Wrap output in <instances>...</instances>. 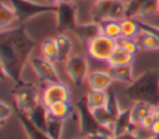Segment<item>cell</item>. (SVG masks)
I'll list each match as a JSON object with an SVG mask.
<instances>
[{"mask_svg":"<svg viewBox=\"0 0 159 139\" xmlns=\"http://www.w3.org/2000/svg\"><path fill=\"white\" fill-rule=\"evenodd\" d=\"M35 48L34 38L27 34L24 25L0 32V66L2 74L12 81L14 86L22 82V71L30 61Z\"/></svg>","mask_w":159,"mask_h":139,"instance_id":"obj_1","label":"cell"},{"mask_svg":"<svg viewBox=\"0 0 159 139\" xmlns=\"http://www.w3.org/2000/svg\"><path fill=\"white\" fill-rule=\"evenodd\" d=\"M125 97L134 102H145L150 107L159 105V70L152 68L144 71L127 86Z\"/></svg>","mask_w":159,"mask_h":139,"instance_id":"obj_2","label":"cell"},{"mask_svg":"<svg viewBox=\"0 0 159 139\" xmlns=\"http://www.w3.org/2000/svg\"><path fill=\"white\" fill-rule=\"evenodd\" d=\"M16 12V20L20 25L34 19L36 16L43 15L46 12H56L57 4H41L34 0H9Z\"/></svg>","mask_w":159,"mask_h":139,"instance_id":"obj_3","label":"cell"},{"mask_svg":"<svg viewBox=\"0 0 159 139\" xmlns=\"http://www.w3.org/2000/svg\"><path fill=\"white\" fill-rule=\"evenodd\" d=\"M14 96V105L15 109L29 114L40 104L37 88L29 82H21L20 84H15L12 88Z\"/></svg>","mask_w":159,"mask_h":139,"instance_id":"obj_4","label":"cell"},{"mask_svg":"<svg viewBox=\"0 0 159 139\" xmlns=\"http://www.w3.org/2000/svg\"><path fill=\"white\" fill-rule=\"evenodd\" d=\"M76 109H77V114H78L80 132H81V134H82L83 138L86 135H88V134H92V133H96V132H99V130H103L104 129L94 119V115L92 113V109L89 108V105L87 103L86 96L82 97L76 103Z\"/></svg>","mask_w":159,"mask_h":139,"instance_id":"obj_5","label":"cell"},{"mask_svg":"<svg viewBox=\"0 0 159 139\" xmlns=\"http://www.w3.org/2000/svg\"><path fill=\"white\" fill-rule=\"evenodd\" d=\"M117 47V40L106 35H99L87 45V52L96 61L107 62Z\"/></svg>","mask_w":159,"mask_h":139,"instance_id":"obj_6","label":"cell"},{"mask_svg":"<svg viewBox=\"0 0 159 139\" xmlns=\"http://www.w3.org/2000/svg\"><path fill=\"white\" fill-rule=\"evenodd\" d=\"M56 27L58 31H73L77 26V7L73 2L66 1L57 4Z\"/></svg>","mask_w":159,"mask_h":139,"instance_id":"obj_7","label":"cell"},{"mask_svg":"<svg viewBox=\"0 0 159 139\" xmlns=\"http://www.w3.org/2000/svg\"><path fill=\"white\" fill-rule=\"evenodd\" d=\"M66 65V72L75 86H81L89 74L88 71V61L86 57L81 55H72Z\"/></svg>","mask_w":159,"mask_h":139,"instance_id":"obj_8","label":"cell"},{"mask_svg":"<svg viewBox=\"0 0 159 139\" xmlns=\"http://www.w3.org/2000/svg\"><path fill=\"white\" fill-rule=\"evenodd\" d=\"M30 66L34 71V73L43 82H46L47 84L50 83H55V82H60V74L56 70V67L53 66V62L48 61L45 57H32L30 58Z\"/></svg>","mask_w":159,"mask_h":139,"instance_id":"obj_9","label":"cell"},{"mask_svg":"<svg viewBox=\"0 0 159 139\" xmlns=\"http://www.w3.org/2000/svg\"><path fill=\"white\" fill-rule=\"evenodd\" d=\"M71 99V92L66 83L62 81L50 83L46 86V88L42 92V104L48 108L50 105L57 103V102H67Z\"/></svg>","mask_w":159,"mask_h":139,"instance_id":"obj_10","label":"cell"},{"mask_svg":"<svg viewBox=\"0 0 159 139\" xmlns=\"http://www.w3.org/2000/svg\"><path fill=\"white\" fill-rule=\"evenodd\" d=\"M75 34V36L82 42V43H89L93 38H96L97 36L102 35V30L99 24L94 22V21H88V22H83V24H77V26L73 29L72 31Z\"/></svg>","mask_w":159,"mask_h":139,"instance_id":"obj_11","label":"cell"},{"mask_svg":"<svg viewBox=\"0 0 159 139\" xmlns=\"http://www.w3.org/2000/svg\"><path fill=\"white\" fill-rule=\"evenodd\" d=\"M112 82L113 78L107 71H92L87 77V84L93 91H107Z\"/></svg>","mask_w":159,"mask_h":139,"instance_id":"obj_12","label":"cell"},{"mask_svg":"<svg viewBox=\"0 0 159 139\" xmlns=\"http://www.w3.org/2000/svg\"><path fill=\"white\" fill-rule=\"evenodd\" d=\"M16 117H17V119H19V122H20V124H21L27 139H51L45 130L39 129L30 120L27 114H25V113H22V112L16 109Z\"/></svg>","mask_w":159,"mask_h":139,"instance_id":"obj_13","label":"cell"},{"mask_svg":"<svg viewBox=\"0 0 159 139\" xmlns=\"http://www.w3.org/2000/svg\"><path fill=\"white\" fill-rule=\"evenodd\" d=\"M135 128V125H133L132 119H130V109H123L120 110V113L118 114V117L114 120L113 128H112V134L114 135H119L127 132H133Z\"/></svg>","mask_w":159,"mask_h":139,"instance_id":"obj_14","label":"cell"},{"mask_svg":"<svg viewBox=\"0 0 159 139\" xmlns=\"http://www.w3.org/2000/svg\"><path fill=\"white\" fill-rule=\"evenodd\" d=\"M108 72H109V74L112 76L113 81L122 82V83H125V84H130V83L134 81L132 63H130V65H122V66H113V67H109Z\"/></svg>","mask_w":159,"mask_h":139,"instance_id":"obj_15","label":"cell"},{"mask_svg":"<svg viewBox=\"0 0 159 139\" xmlns=\"http://www.w3.org/2000/svg\"><path fill=\"white\" fill-rule=\"evenodd\" d=\"M56 42H57V62H62L66 63L68 61V58L72 56V50H73V43L72 40L67 36V35H58L56 37Z\"/></svg>","mask_w":159,"mask_h":139,"instance_id":"obj_16","label":"cell"},{"mask_svg":"<svg viewBox=\"0 0 159 139\" xmlns=\"http://www.w3.org/2000/svg\"><path fill=\"white\" fill-rule=\"evenodd\" d=\"M113 0H96L91 9V19L92 21L101 24L103 20L109 19V10Z\"/></svg>","mask_w":159,"mask_h":139,"instance_id":"obj_17","label":"cell"},{"mask_svg":"<svg viewBox=\"0 0 159 139\" xmlns=\"http://www.w3.org/2000/svg\"><path fill=\"white\" fill-rule=\"evenodd\" d=\"M134 60V55L129 53L128 51H125L123 47L118 46L116 47V50L113 51V53L111 55L109 60L107 61L109 67L113 66H122V65H130Z\"/></svg>","mask_w":159,"mask_h":139,"instance_id":"obj_18","label":"cell"},{"mask_svg":"<svg viewBox=\"0 0 159 139\" xmlns=\"http://www.w3.org/2000/svg\"><path fill=\"white\" fill-rule=\"evenodd\" d=\"M47 112H48V115L62 119V120L66 122L72 115L73 109H72V105H71L70 101H67V102H57V103L50 105L47 108Z\"/></svg>","mask_w":159,"mask_h":139,"instance_id":"obj_19","label":"cell"},{"mask_svg":"<svg viewBox=\"0 0 159 139\" xmlns=\"http://www.w3.org/2000/svg\"><path fill=\"white\" fill-rule=\"evenodd\" d=\"M29 118L30 120L41 130H45L46 132V124H47V118H48V112H47V108L40 103L34 110H31L29 114Z\"/></svg>","mask_w":159,"mask_h":139,"instance_id":"obj_20","label":"cell"},{"mask_svg":"<svg viewBox=\"0 0 159 139\" xmlns=\"http://www.w3.org/2000/svg\"><path fill=\"white\" fill-rule=\"evenodd\" d=\"M92 113H93L94 119L97 120V123H98L102 128H104V129H107V130H109V132L112 133V128H113V124H114L116 118L106 109V107L94 108V109H92ZM112 135H113V134H112Z\"/></svg>","mask_w":159,"mask_h":139,"instance_id":"obj_21","label":"cell"},{"mask_svg":"<svg viewBox=\"0 0 159 139\" xmlns=\"http://www.w3.org/2000/svg\"><path fill=\"white\" fill-rule=\"evenodd\" d=\"M150 110H153V107H150L148 103L140 102V101L134 102L133 107L130 108V119H132L133 125H135V127L140 125L142 119H143Z\"/></svg>","mask_w":159,"mask_h":139,"instance_id":"obj_22","label":"cell"},{"mask_svg":"<svg viewBox=\"0 0 159 139\" xmlns=\"http://www.w3.org/2000/svg\"><path fill=\"white\" fill-rule=\"evenodd\" d=\"M135 38L138 41L139 50H143V51H158L159 50V40L152 34L140 31Z\"/></svg>","mask_w":159,"mask_h":139,"instance_id":"obj_23","label":"cell"},{"mask_svg":"<svg viewBox=\"0 0 159 139\" xmlns=\"http://www.w3.org/2000/svg\"><path fill=\"white\" fill-rule=\"evenodd\" d=\"M101 30H102V35H106L111 38L118 40L122 36V31H120V22L113 19H106L103 20L101 24Z\"/></svg>","mask_w":159,"mask_h":139,"instance_id":"obj_24","label":"cell"},{"mask_svg":"<svg viewBox=\"0 0 159 139\" xmlns=\"http://www.w3.org/2000/svg\"><path fill=\"white\" fill-rule=\"evenodd\" d=\"M119 22H120L122 37H125V38H135L139 35V32L142 31L135 19L124 17Z\"/></svg>","mask_w":159,"mask_h":139,"instance_id":"obj_25","label":"cell"},{"mask_svg":"<svg viewBox=\"0 0 159 139\" xmlns=\"http://www.w3.org/2000/svg\"><path fill=\"white\" fill-rule=\"evenodd\" d=\"M16 20V12L11 4L1 2L0 4V29L6 30L14 21Z\"/></svg>","mask_w":159,"mask_h":139,"instance_id":"obj_26","label":"cell"},{"mask_svg":"<svg viewBox=\"0 0 159 139\" xmlns=\"http://www.w3.org/2000/svg\"><path fill=\"white\" fill-rule=\"evenodd\" d=\"M40 50H41L42 57L47 58V60L51 61V62L57 61L58 51H57V42H56V38H52V37L45 38V40L41 42V45H40Z\"/></svg>","mask_w":159,"mask_h":139,"instance_id":"obj_27","label":"cell"},{"mask_svg":"<svg viewBox=\"0 0 159 139\" xmlns=\"http://www.w3.org/2000/svg\"><path fill=\"white\" fill-rule=\"evenodd\" d=\"M63 125H65V120L48 115L46 124V133L51 139H61Z\"/></svg>","mask_w":159,"mask_h":139,"instance_id":"obj_28","label":"cell"},{"mask_svg":"<svg viewBox=\"0 0 159 139\" xmlns=\"http://www.w3.org/2000/svg\"><path fill=\"white\" fill-rule=\"evenodd\" d=\"M86 98H87V103H88L91 109L104 107L106 101H107V92L106 91H93V89H91L87 93Z\"/></svg>","mask_w":159,"mask_h":139,"instance_id":"obj_29","label":"cell"},{"mask_svg":"<svg viewBox=\"0 0 159 139\" xmlns=\"http://www.w3.org/2000/svg\"><path fill=\"white\" fill-rule=\"evenodd\" d=\"M157 11H159V0H145L144 4L142 5L139 12H138V17L144 19V17H150L153 16Z\"/></svg>","mask_w":159,"mask_h":139,"instance_id":"obj_30","label":"cell"},{"mask_svg":"<svg viewBox=\"0 0 159 139\" xmlns=\"http://www.w3.org/2000/svg\"><path fill=\"white\" fill-rule=\"evenodd\" d=\"M125 17V2L123 0H113L109 10V19L120 21Z\"/></svg>","mask_w":159,"mask_h":139,"instance_id":"obj_31","label":"cell"},{"mask_svg":"<svg viewBox=\"0 0 159 139\" xmlns=\"http://www.w3.org/2000/svg\"><path fill=\"white\" fill-rule=\"evenodd\" d=\"M104 107H106V109L114 117V118H117L118 117V114L120 113V107H119V103H118V99H117V97H116V94L112 92V91H109V92H107V101H106V104H104Z\"/></svg>","mask_w":159,"mask_h":139,"instance_id":"obj_32","label":"cell"},{"mask_svg":"<svg viewBox=\"0 0 159 139\" xmlns=\"http://www.w3.org/2000/svg\"><path fill=\"white\" fill-rule=\"evenodd\" d=\"M117 45L123 47L125 51H128L129 53L132 55H135L137 51L139 50V45H138V41L137 38H125V37H119L117 40Z\"/></svg>","mask_w":159,"mask_h":139,"instance_id":"obj_33","label":"cell"},{"mask_svg":"<svg viewBox=\"0 0 159 139\" xmlns=\"http://www.w3.org/2000/svg\"><path fill=\"white\" fill-rule=\"evenodd\" d=\"M140 30L144 31V32H148V34H152L153 36H155L158 40H159V26H155V25H152V24H148L145 21H142L139 19H135Z\"/></svg>","mask_w":159,"mask_h":139,"instance_id":"obj_34","label":"cell"},{"mask_svg":"<svg viewBox=\"0 0 159 139\" xmlns=\"http://www.w3.org/2000/svg\"><path fill=\"white\" fill-rule=\"evenodd\" d=\"M132 133L139 139H152L154 137V132L152 129H148V128H144V127H140V125L135 127Z\"/></svg>","mask_w":159,"mask_h":139,"instance_id":"obj_35","label":"cell"},{"mask_svg":"<svg viewBox=\"0 0 159 139\" xmlns=\"http://www.w3.org/2000/svg\"><path fill=\"white\" fill-rule=\"evenodd\" d=\"M11 113H12V108L10 107V104H7L5 101H1L0 102V120L2 124L7 120Z\"/></svg>","mask_w":159,"mask_h":139,"instance_id":"obj_36","label":"cell"},{"mask_svg":"<svg viewBox=\"0 0 159 139\" xmlns=\"http://www.w3.org/2000/svg\"><path fill=\"white\" fill-rule=\"evenodd\" d=\"M157 122V118H155V114L153 110H150L140 122V127H144V128H148V129H152L153 125L155 124Z\"/></svg>","mask_w":159,"mask_h":139,"instance_id":"obj_37","label":"cell"},{"mask_svg":"<svg viewBox=\"0 0 159 139\" xmlns=\"http://www.w3.org/2000/svg\"><path fill=\"white\" fill-rule=\"evenodd\" d=\"M113 135L109 130H99V132H96V133H92V134H88L86 135L83 139H112Z\"/></svg>","mask_w":159,"mask_h":139,"instance_id":"obj_38","label":"cell"},{"mask_svg":"<svg viewBox=\"0 0 159 139\" xmlns=\"http://www.w3.org/2000/svg\"><path fill=\"white\" fill-rule=\"evenodd\" d=\"M112 139H139V138H137L133 133L127 132V133H123V134H119V135H114Z\"/></svg>","mask_w":159,"mask_h":139,"instance_id":"obj_39","label":"cell"},{"mask_svg":"<svg viewBox=\"0 0 159 139\" xmlns=\"http://www.w3.org/2000/svg\"><path fill=\"white\" fill-rule=\"evenodd\" d=\"M152 130L154 132V134H159V122H158V120H157V122H155V124L153 125Z\"/></svg>","mask_w":159,"mask_h":139,"instance_id":"obj_40","label":"cell"},{"mask_svg":"<svg viewBox=\"0 0 159 139\" xmlns=\"http://www.w3.org/2000/svg\"><path fill=\"white\" fill-rule=\"evenodd\" d=\"M153 112H154V114H155L157 120L159 122V105H158V107H155V108H153Z\"/></svg>","mask_w":159,"mask_h":139,"instance_id":"obj_41","label":"cell"},{"mask_svg":"<svg viewBox=\"0 0 159 139\" xmlns=\"http://www.w3.org/2000/svg\"><path fill=\"white\" fill-rule=\"evenodd\" d=\"M53 4H60V2H66V1H71V0H51Z\"/></svg>","mask_w":159,"mask_h":139,"instance_id":"obj_42","label":"cell"},{"mask_svg":"<svg viewBox=\"0 0 159 139\" xmlns=\"http://www.w3.org/2000/svg\"><path fill=\"white\" fill-rule=\"evenodd\" d=\"M152 139H159V134H154V137Z\"/></svg>","mask_w":159,"mask_h":139,"instance_id":"obj_43","label":"cell"},{"mask_svg":"<svg viewBox=\"0 0 159 139\" xmlns=\"http://www.w3.org/2000/svg\"><path fill=\"white\" fill-rule=\"evenodd\" d=\"M123 1H124V2H125V4H128V2H130V1H132V0H123Z\"/></svg>","mask_w":159,"mask_h":139,"instance_id":"obj_44","label":"cell"}]
</instances>
